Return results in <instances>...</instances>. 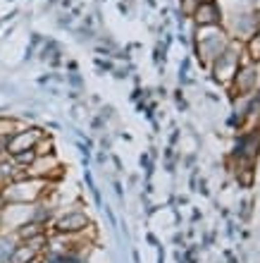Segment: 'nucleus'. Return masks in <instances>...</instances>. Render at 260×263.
I'll use <instances>...</instances> for the list:
<instances>
[{
  "label": "nucleus",
  "instance_id": "nucleus-9",
  "mask_svg": "<svg viewBox=\"0 0 260 263\" xmlns=\"http://www.w3.org/2000/svg\"><path fill=\"white\" fill-rule=\"evenodd\" d=\"M43 232H46V230H43V225L27 220L24 225H19V230H17V237H19L22 242H29V239H34V237L43 235Z\"/></svg>",
  "mask_w": 260,
  "mask_h": 263
},
{
  "label": "nucleus",
  "instance_id": "nucleus-2",
  "mask_svg": "<svg viewBox=\"0 0 260 263\" xmlns=\"http://www.w3.org/2000/svg\"><path fill=\"white\" fill-rule=\"evenodd\" d=\"M258 29H260V14H255V12H234L225 31L229 36H234V39H244V41H248Z\"/></svg>",
  "mask_w": 260,
  "mask_h": 263
},
{
  "label": "nucleus",
  "instance_id": "nucleus-14",
  "mask_svg": "<svg viewBox=\"0 0 260 263\" xmlns=\"http://www.w3.org/2000/svg\"><path fill=\"white\" fill-rule=\"evenodd\" d=\"M7 206V201H5V196H3V187H0V211Z\"/></svg>",
  "mask_w": 260,
  "mask_h": 263
},
{
  "label": "nucleus",
  "instance_id": "nucleus-11",
  "mask_svg": "<svg viewBox=\"0 0 260 263\" xmlns=\"http://www.w3.org/2000/svg\"><path fill=\"white\" fill-rule=\"evenodd\" d=\"M246 50L251 55V60H260V29L246 41Z\"/></svg>",
  "mask_w": 260,
  "mask_h": 263
},
{
  "label": "nucleus",
  "instance_id": "nucleus-1",
  "mask_svg": "<svg viewBox=\"0 0 260 263\" xmlns=\"http://www.w3.org/2000/svg\"><path fill=\"white\" fill-rule=\"evenodd\" d=\"M229 46V34L225 29L215 24V27H198V53L208 65Z\"/></svg>",
  "mask_w": 260,
  "mask_h": 263
},
{
  "label": "nucleus",
  "instance_id": "nucleus-6",
  "mask_svg": "<svg viewBox=\"0 0 260 263\" xmlns=\"http://www.w3.org/2000/svg\"><path fill=\"white\" fill-rule=\"evenodd\" d=\"M86 225H89L86 215L79 213V211H72V213L62 215L60 220L55 222V230H57L60 235H74V232H82Z\"/></svg>",
  "mask_w": 260,
  "mask_h": 263
},
{
  "label": "nucleus",
  "instance_id": "nucleus-12",
  "mask_svg": "<svg viewBox=\"0 0 260 263\" xmlns=\"http://www.w3.org/2000/svg\"><path fill=\"white\" fill-rule=\"evenodd\" d=\"M203 3H208V0H182V12H184V14H193L201 5H203Z\"/></svg>",
  "mask_w": 260,
  "mask_h": 263
},
{
  "label": "nucleus",
  "instance_id": "nucleus-10",
  "mask_svg": "<svg viewBox=\"0 0 260 263\" xmlns=\"http://www.w3.org/2000/svg\"><path fill=\"white\" fill-rule=\"evenodd\" d=\"M14 247H17V244H14L10 237L0 235V263H7V261H10V256H12Z\"/></svg>",
  "mask_w": 260,
  "mask_h": 263
},
{
  "label": "nucleus",
  "instance_id": "nucleus-13",
  "mask_svg": "<svg viewBox=\"0 0 260 263\" xmlns=\"http://www.w3.org/2000/svg\"><path fill=\"white\" fill-rule=\"evenodd\" d=\"M14 122L10 118H0V137H10V134H14Z\"/></svg>",
  "mask_w": 260,
  "mask_h": 263
},
{
  "label": "nucleus",
  "instance_id": "nucleus-4",
  "mask_svg": "<svg viewBox=\"0 0 260 263\" xmlns=\"http://www.w3.org/2000/svg\"><path fill=\"white\" fill-rule=\"evenodd\" d=\"M43 139V132L41 129H22V132H14L10 137L3 141V148L5 153L10 156H19V153L29 151V148H36V144Z\"/></svg>",
  "mask_w": 260,
  "mask_h": 263
},
{
  "label": "nucleus",
  "instance_id": "nucleus-5",
  "mask_svg": "<svg viewBox=\"0 0 260 263\" xmlns=\"http://www.w3.org/2000/svg\"><path fill=\"white\" fill-rule=\"evenodd\" d=\"M234 86L239 93H251L255 89V84H258V69L253 65H239L236 69V74H234Z\"/></svg>",
  "mask_w": 260,
  "mask_h": 263
},
{
  "label": "nucleus",
  "instance_id": "nucleus-3",
  "mask_svg": "<svg viewBox=\"0 0 260 263\" xmlns=\"http://www.w3.org/2000/svg\"><path fill=\"white\" fill-rule=\"evenodd\" d=\"M239 50H236V46H227L222 53H219L215 60H212V69H215V74H217L219 82L225 84H232L234 74H236V69H239Z\"/></svg>",
  "mask_w": 260,
  "mask_h": 263
},
{
  "label": "nucleus",
  "instance_id": "nucleus-15",
  "mask_svg": "<svg viewBox=\"0 0 260 263\" xmlns=\"http://www.w3.org/2000/svg\"><path fill=\"white\" fill-rule=\"evenodd\" d=\"M246 3H258V0H246Z\"/></svg>",
  "mask_w": 260,
  "mask_h": 263
},
{
  "label": "nucleus",
  "instance_id": "nucleus-8",
  "mask_svg": "<svg viewBox=\"0 0 260 263\" xmlns=\"http://www.w3.org/2000/svg\"><path fill=\"white\" fill-rule=\"evenodd\" d=\"M36 258H38V251L34 249V247H29V244H17L12 251V256H10V261L7 263H36Z\"/></svg>",
  "mask_w": 260,
  "mask_h": 263
},
{
  "label": "nucleus",
  "instance_id": "nucleus-7",
  "mask_svg": "<svg viewBox=\"0 0 260 263\" xmlns=\"http://www.w3.org/2000/svg\"><path fill=\"white\" fill-rule=\"evenodd\" d=\"M191 17L196 20L198 27H215V24H219V20H222V12H219V7L215 0H208V3H203V5L191 14Z\"/></svg>",
  "mask_w": 260,
  "mask_h": 263
}]
</instances>
